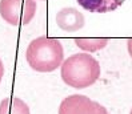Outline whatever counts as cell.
<instances>
[{
	"label": "cell",
	"mask_w": 132,
	"mask_h": 114,
	"mask_svg": "<svg viewBox=\"0 0 132 114\" xmlns=\"http://www.w3.org/2000/svg\"><path fill=\"white\" fill-rule=\"evenodd\" d=\"M110 43V39H75V44L79 48L87 50V52H96L99 49H103L107 47V44Z\"/></svg>",
	"instance_id": "obj_8"
},
{
	"label": "cell",
	"mask_w": 132,
	"mask_h": 114,
	"mask_svg": "<svg viewBox=\"0 0 132 114\" xmlns=\"http://www.w3.org/2000/svg\"><path fill=\"white\" fill-rule=\"evenodd\" d=\"M3 76H4V65H3V61L0 60V82H2Z\"/></svg>",
	"instance_id": "obj_11"
},
{
	"label": "cell",
	"mask_w": 132,
	"mask_h": 114,
	"mask_svg": "<svg viewBox=\"0 0 132 114\" xmlns=\"http://www.w3.org/2000/svg\"><path fill=\"white\" fill-rule=\"evenodd\" d=\"M97 102L83 94L65 97L59 106V114H97Z\"/></svg>",
	"instance_id": "obj_4"
},
{
	"label": "cell",
	"mask_w": 132,
	"mask_h": 114,
	"mask_svg": "<svg viewBox=\"0 0 132 114\" xmlns=\"http://www.w3.org/2000/svg\"><path fill=\"white\" fill-rule=\"evenodd\" d=\"M35 0H0V16L11 25H24L36 13Z\"/></svg>",
	"instance_id": "obj_3"
},
{
	"label": "cell",
	"mask_w": 132,
	"mask_h": 114,
	"mask_svg": "<svg viewBox=\"0 0 132 114\" xmlns=\"http://www.w3.org/2000/svg\"><path fill=\"white\" fill-rule=\"evenodd\" d=\"M56 24L64 32H76L81 29L85 24V19L83 13L72 7L61 8L56 15Z\"/></svg>",
	"instance_id": "obj_5"
},
{
	"label": "cell",
	"mask_w": 132,
	"mask_h": 114,
	"mask_svg": "<svg viewBox=\"0 0 132 114\" xmlns=\"http://www.w3.org/2000/svg\"><path fill=\"white\" fill-rule=\"evenodd\" d=\"M0 114H31V111L24 101L18 97H11L0 102Z\"/></svg>",
	"instance_id": "obj_7"
},
{
	"label": "cell",
	"mask_w": 132,
	"mask_h": 114,
	"mask_svg": "<svg viewBox=\"0 0 132 114\" xmlns=\"http://www.w3.org/2000/svg\"><path fill=\"white\" fill-rule=\"evenodd\" d=\"M97 114H110V113H108V110L104 108V106L103 105H97Z\"/></svg>",
	"instance_id": "obj_9"
},
{
	"label": "cell",
	"mask_w": 132,
	"mask_h": 114,
	"mask_svg": "<svg viewBox=\"0 0 132 114\" xmlns=\"http://www.w3.org/2000/svg\"><path fill=\"white\" fill-rule=\"evenodd\" d=\"M127 49H128L129 56L132 57V39H128L127 40Z\"/></svg>",
	"instance_id": "obj_10"
},
{
	"label": "cell",
	"mask_w": 132,
	"mask_h": 114,
	"mask_svg": "<svg viewBox=\"0 0 132 114\" xmlns=\"http://www.w3.org/2000/svg\"><path fill=\"white\" fill-rule=\"evenodd\" d=\"M129 114H132V109H131V113H129Z\"/></svg>",
	"instance_id": "obj_12"
},
{
	"label": "cell",
	"mask_w": 132,
	"mask_h": 114,
	"mask_svg": "<svg viewBox=\"0 0 132 114\" xmlns=\"http://www.w3.org/2000/svg\"><path fill=\"white\" fill-rule=\"evenodd\" d=\"M26 58L36 72L48 73L61 66L64 60V48L56 37H37L29 43Z\"/></svg>",
	"instance_id": "obj_2"
},
{
	"label": "cell",
	"mask_w": 132,
	"mask_h": 114,
	"mask_svg": "<svg viewBox=\"0 0 132 114\" xmlns=\"http://www.w3.org/2000/svg\"><path fill=\"white\" fill-rule=\"evenodd\" d=\"M61 80L68 86L84 89L92 86L100 77V65L97 60L85 52L69 56L60 66Z\"/></svg>",
	"instance_id": "obj_1"
},
{
	"label": "cell",
	"mask_w": 132,
	"mask_h": 114,
	"mask_svg": "<svg viewBox=\"0 0 132 114\" xmlns=\"http://www.w3.org/2000/svg\"><path fill=\"white\" fill-rule=\"evenodd\" d=\"M76 2L88 12L107 13L118 9L126 0H76Z\"/></svg>",
	"instance_id": "obj_6"
}]
</instances>
